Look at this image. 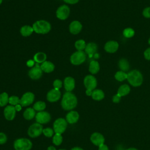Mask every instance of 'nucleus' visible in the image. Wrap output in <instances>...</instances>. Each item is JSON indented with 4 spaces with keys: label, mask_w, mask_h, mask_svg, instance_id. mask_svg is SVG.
I'll list each match as a JSON object with an SVG mask.
<instances>
[{
    "label": "nucleus",
    "mask_w": 150,
    "mask_h": 150,
    "mask_svg": "<svg viewBox=\"0 0 150 150\" xmlns=\"http://www.w3.org/2000/svg\"><path fill=\"white\" fill-rule=\"evenodd\" d=\"M77 104V100L74 94L67 91L63 96L61 105L65 110H71L74 108Z\"/></svg>",
    "instance_id": "obj_1"
},
{
    "label": "nucleus",
    "mask_w": 150,
    "mask_h": 150,
    "mask_svg": "<svg viewBox=\"0 0 150 150\" xmlns=\"http://www.w3.org/2000/svg\"><path fill=\"white\" fill-rule=\"evenodd\" d=\"M32 28L33 30L37 33L46 34L50 30L51 25L46 21L40 20L35 22L32 26Z\"/></svg>",
    "instance_id": "obj_2"
},
{
    "label": "nucleus",
    "mask_w": 150,
    "mask_h": 150,
    "mask_svg": "<svg viewBox=\"0 0 150 150\" xmlns=\"http://www.w3.org/2000/svg\"><path fill=\"white\" fill-rule=\"evenodd\" d=\"M127 80L132 86L138 87L142 84L143 78L139 71L134 70L127 74Z\"/></svg>",
    "instance_id": "obj_3"
},
{
    "label": "nucleus",
    "mask_w": 150,
    "mask_h": 150,
    "mask_svg": "<svg viewBox=\"0 0 150 150\" xmlns=\"http://www.w3.org/2000/svg\"><path fill=\"white\" fill-rule=\"evenodd\" d=\"M13 146L15 150H30L32 144L27 138H19L15 141Z\"/></svg>",
    "instance_id": "obj_4"
},
{
    "label": "nucleus",
    "mask_w": 150,
    "mask_h": 150,
    "mask_svg": "<svg viewBox=\"0 0 150 150\" xmlns=\"http://www.w3.org/2000/svg\"><path fill=\"white\" fill-rule=\"evenodd\" d=\"M67 125V122L66 120L60 118L57 119L53 124V129H54V132L56 134H62L63 133Z\"/></svg>",
    "instance_id": "obj_5"
},
{
    "label": "nucleus",
    "mask_w": 150,
    "mask_h": 150,
    "mask_svg": "<svg viewBox=\"0 0 150 150\" xmlns=\"http://www.w3.org/2000/svg\"><path fill=\"white\" fill-rule=\"evenodd\" d=\"M86 54L83 51H77L70 57V62L73 64L79 65L83 63L86 60Z\"/></svg>",
    "instance_id": "obj_6"
},
{
    "label": "nucleus",
    "mask_w": 150,
    "mask_h": 150,
    "mask_svg": "<svg viewBox=\"0 0 150 150\" xmlns=\"http://www.w3.org/2000/svg\"><path fill=\"white\" fill-rule=\"evenodd\" d=\"M43 129V127L38 122L35 123L30 126L28 131V134L30 137L35 138L42 133Z\"/></svg>",
    "instance_id": "obj_7"
},
{
    "label": "nucleus",
    "mask_w": 150,
    "mask_h": 150,
    "mask_svg": "<svg viewBox=\"0 0 150 150\" xmlns=\"http://www.w3.org/2000/svg\"><path fill=\"white\" fill-rule=\"evenodd\" d=\"M70 13L69 8L66 5H63L59 7L56 11V16L57 18L61 20H64L67 19Z\"/></svg>",
    "instance_id": "obj_8"
},
{
    "label": "nucleus",
    "mask_w": 150,
    "mask_h": 150,
    "mask_svg": "<svg viewBox=\"0 0 150 150\" xmlns=\"http://www.w3.org/2000/svg\"><path fill=\"white\" fill-rule=\"evenodd\" d=\"M34 98H35V96L32 93L27 92L25 93L20 99L19 104L22 107L28 106L31 104L33 102Z\"/></svg>",
    "instance_id": "obj_9"
},
{
    "label": "nucleus",
    "mask_w": 150,
    "mask_h": 150,
    "mask_svg": "<svg viewBox=\"0 0 150 150\" xmlns=\"http://www.w3.org/2000/svg\"><path fill=\"white\" fill-rule=\"evenodd\" d=\"M84 84L87 89L93 91L97 86V80L94 76L88 75L84 79Z\"/></svg>",
    "instance_id": "obj_10"
},
{
    "label": "nucleus",
    "mask_w": 150,
    "mask_h": 150,
    "mask_svg": "<svg viewBox=\"0 0 150 150\" xmlns=\"http://www.w3.org/2000/svg\"><path fill=\"white\" fill-rule=\"evenodd\" d=\"M36 121L37 122L42 124H46L50 120V115L46 111H39L36 114Z\"/></svg>",
    "instance_id": "obj_11"
},
{
    "label": "nucleus",
    "mask_w": 150,
    "mask_h": 150,
    "mask_svg": "<svg viewBox=\"0 0 150 150\" xmlns=\"http://www.w3.org/2000/svg\"><path fill=\"white\" fill-rule=\"evenodd\" d=\"M42 75V70L40 68V66L36 64L34 67H33L29 71V77L33 80H37L41 77Z\"/></svg>",
    "instance_id": "obj_12"
},
{
    "label": "nucleus",
    "mask_w": 150,
    "mask_h": 150,
    "mask_svg": "<svg viewBox=\"0 0 150 150\" xmlns=\"http://www.w3.org/2000/svg\"><path fill=\"white\" fill-rule=\"evenodd\" d=\"M61 93L59 90L53 88L50 90L47 94V100L50 102H56L59 100Z\"/></svg>",
    "instance_id": "obj_13"
},
{
    "label": "nucleus",
    "mask_w": 150,
    "mask_h": 150,
    "mask_svg": "<svg viewBox=\"0 0 150 150\" xmlns=\"http://www.w3.org/2000/svg\"><path fill=\"white\" fill-rule=\"evenodd\" d=\"M4 114L5 118L8 120H12L16 115V110L13 105H7L4 111Z\"/></svg>",
    "instance_id": "obj_14"
},
{
    "label": "nucleus",
    "mask_w": 150,
    "mask_h": 150,
    "mask_svg": "<svg viewBox=\"0 0 150 150\" xmlns=\"http://www.w3.org/2000/svg\"><path fill=\"white\" fill-rule=\"evenodd\" d=\"M90 140L93 144L99 146L100 145L104 144L105 139L102 134L98 132H94L91 135Z\"/></svg>",
    "instance_id": "obj_15"
},
{
    "label": "nucleus",
    "mask_w": 150,
    "mask_h": 150,
    "mask_svg": "<svg viewBox=\"0 0 150 150\" xmlns=\"http://www.w3.org/2000/svg\"><path fill=\"white\" fill-rule=\"evenodd\" d=\"M82 29V25L81 23L77 21H73L69 25L70 32L74 35L79 33Z\"/></svg>",
    "instance_id": "obj_16"
},
{
    "label": "nucleus",
    "mask_w": 150,
    "mask_h": 150,
    "mask_svg": "<svg viewBox=\"0 0 150 150\" xmlns=\"http://www.w3.org/2000/svg\"><path fill=\"white\" fill-rule=\"evenodd\" d=\"M64 87L67 91L70 92L75 87L74 79L71 77H67L64 80Z\"/></svg>",
    "instance_id": "obj_17"
},
{
    "label": "nucleus",
    "mask_w": 150,
    "mask_h": 150,
    "mask_svg": "<svg viewBox=\"0 0 150 150\" xmlns=\"http://www.w3.org/2000/svg\"><path fill=\"white\" fill-rule=\"evenodd\" d=\"M66 118L68 123L74 124L77 122L79 118V115L77 112L75 111H71L67 113Z\"/></svg>",
    "instance_id": "obj_18"
},
{
    "label": "nucleus",
    "mask_w": 150,
    "mask_h": 150,
    "mask_svg": "<svg viewBox=\"0 0 150 150\" xmlns=\"http://www.w3.org/2000/svg\"><path fill=\"white\" fill-rule=\"evenodd\" d=\"M118 48V44L115 41H109L105 45V50L109 53H114Z\"/></svg>",
    "instance_id": "obj_19"
},
{
    "label": "nucleus",
    "mask_w": 150,
    "mask_h": 150,
    "mask_svg": "<svg viewBox=\"0 0 150 150\" xmlns=\"http://www.w3.org/2000/svg\"><path fill=\"white\" fill-rule=\"evenodd\" d=\"M42 71L45 73H50L54 70V64L49 61H45L41 64L40 66Z\"/></svg>",
    "instance_id": "obj_20"
},
{
    "label": "nucleus",
    "mask_w": 150,
    "mask_h": 150,
    "mask_svg": "<svg viewBox=\"0 0 150 150\" xmlns=\"http://www.w3.org/2000/svg\"><path fill=\"white\" fill-rule=\"evenodd\" d=\"M97 46L94 43H88L85 48V52L87 54H88L89 57H91L97 51Z\"/></svg>",
    "instance_id": "obj_21"
},
{
    "label": "nucleus",
    "mask_w": 150,
    "mask_h": 150,
    "mask_svg": "<svg viewBox=\"0 0 150 150\" xmlns=\"http://www.w3.org/2000/svg\"><path fill=\"white\" fill-rule=\"evenodd\" d=\"M36 116L35 110L32 108H28L23 112V117L26 120H30Z\"/></svg>",
    "instance_id": "obj_22"
},
{
    "label": "nucleus",
    "mask_w": 150,
    "mask_h": 150,
    "mask_svg": "<svg viewBox=\"0 0 150 150\" xmlns=\"http://www.w3.org/2000/svg\"><path fill=\"white\" fill-rule=\"evenodd\" d=\"M130 91V87L127 84H123L120 87L118 90L117 94L122 97L127 95Z\"/></svg>",
    "instance_id": "obj_23"
},
{
    "label": "nucleus",
    "mask_w": 150,
    "mask_h": 150,
    "mask_svg": "<svg viewBox=\"0 0 150 150\" xmlns=\"http://www.w3.org/2000/svg\"><path fill=\"white\" fill-rule=\"evenodd\" d=\"M33 31V28L29 25H25L22 26L20 30L21 35L23 36H28L30 35Z\"/></svg>",
    "instance_id": "obj_24"
},
{
    "label": "nucleus",
    "mask_w": 150,
    "mask_h": 150,
    "mask_svg": "<svg viewBox=\"0 0 150 150\" xmlns=\"http://www.w3.org/2000/svg\"><path fill=\"white\" fill-rule=\"evenodd\" d=\"M91 97L93 99L99 101L104 98V92L101 90H94V91H93Z\"/></svg>",
    "instance_id": "obj_25"
},
{
    "label": "nucleus",
    "mask_w": 150,
    "mask_h": 150,
    "mask_svg": "<svg viewBox=\"0 0 150 150\" xmlns=\"http://www.w3.org/2000/svg\"><path fill=\"white\" fill-rule=\"evenodd\" d=\"M34 60L37 63H42L46 59V55L43 52H38L34 56Z\"/></svg>",
    "instance_id": "obj_26"
},
{
    "label": "nucleus",
    "mask_w": 150,
    "mask_h": 150,
    "mask_svg": "<svg viewBox=\"0 0 150 150\" xmlns=\"http://www.w3.org/2000/svg\"><path fill=\"white\" fill-rule=\"evenodd\" d=\"M100 69L99 64L97 61L93 60L90 62V66H89V71L92 74H96L97 73Z\"/></svg>",
    "instance_id": "obj_27"
},
{
    "label": "nucleus",
    "mask_w": 150,
    "mask_h": 150,
    "mask_svg": "<svg viewBox=\"0 0 150 150\" xmlns=\"http://www.w3.org/2000/svg\"><path fill=\"white\" fill-rule=\"evenodd\" d=\"M9 103V97L6 93H2L0 94V107L5 106Z\"/></svg>",
    "instance_id": "obj_28"
},
{
    "label": "nucleus",
    "mask_w": 150,
    "mask_h": 150,
    "mask_svg": "<svg viewBox=\"0 0 150 150\" xmlns=\"http://www.w3.org/2000/svg\"><path fill=\"white\" fill-rule=\"evenodd\" d=\"M75 47L78 51H83V50L85 49L86 45L84 40L82 39L78 40L75 42Z\"/></svg>",
    "instance_id": "obj_29"
},
{
    "label": "nucleus",
    "mask_w": 150,
    "mask_h": 150,
    "mask_svg": "<svg viewBox=\"0 0 150 150\" xmlns=\"http://www.w3.org/2000/svg\"><path fill=\"white\" fill-rule=\"evenodd\" d=\"M119 67L122 71H127L129 69V64L127 60L122 59L119 61Z\"/></svg>",
    "instance_id": "obj_30"
},
{
    "label": "nucleus",
    "mask_w": 150,
    "mask_h": 150,
    "mask_svg": "<svg viewBox=\"0 0 150 150\" xmlns=\"http://www.w3.org/2000/svg\"><path fill=\"white\" fill-rule=\"evenodd\" d=\"M46 108V104L43 101H38L33 105V109L36 111H42Z\"/></svg>",
    "instance_id": "obj_31"
},
{
    "label": "nucleus",
    "mask_w": 150,
    "mask_h": 150,
    "mask_svg": "<svg viewBox=\"0 0 150 150\" xmlns=\"http://www.w3.org/2000/svg\"><path fill=\"white\" fill-rule=\"evenodd\" d=\"M115 78L118 81H124V80H125L126 79H127V74H126L125 73H124V71H118L115 74Z\"/></svg>",
    "instance_id": "obj_32"
},
{
    "label": "nucleus",
    "mask_w": 150,
    "mask_h": 150,
    "mask_svg": "<svg viewBox=\"0 0 150 150\" xmlns=\"http://www.w3.org/2000/svg\"><path fill=\"white\" fill-rule=\"evenodd\" d=\"M63 137L60 134H56L53 137V143L56 145H59L62 144Z\"/></svg>",
    "instance_id": "obj_33"
},
{
    "label": "nucleus",
    "mask_w": 150,
    "mask_h": 150,
    "mask_svg": "<svg viewBox=\"0 0 150 150\" xmlns=\"http://www.w3.org/2000/svg\"><path fill=\"white\" fill-rule=\"evenodd\" d=\"M9 103L12 105H16L20 103V99L18 97L13 96L9 97Z\"/></svg>",
    "instance_id": "obj_34"
},
{
    "label": "nucleus",
    "mask_w": 150,
    "mask_h": 150,
    "mask_svg": "<svg viewBox=\"0 0 150 150\" xmlns=\"http://www.w3.org/2000/svg\"><path fill=\"white\" fill-rule=\"evenodd\" d=\"M134 30L131 28H127L123 32V35L126 38H131L134 35Z\"/></svg>",
    "instance_id": "obj_35"
},
{
    "label": "nucleus",
    "mask_w": 150,
    "mask_h": 150,
    "mask_svg": "<svg viewBox=\"0 0 150 150\" xmlns=\"http://www.w3.org/2000/svg\"><path fill=\"white\" fill-rule=\"evenodd\" d=\"M42 132L43 133V134L46 137H51L53 135L54 131L52 128H45V129H43V132Z\"/></svg>",
    "instance_id": "obj_36"
},
{
    "label": "nucleus",
    "mask_w": 150,
    "mask_h": 150,
    "mask_svg": "<svg viewBox=\"0 0 150 150\" xmlns=\"http://www.w3.org/2000/svg\"><path fill=\"white\" fill-rule=\"evenodd\" d=\"M54 88H56L59 90L62 87V81L59 79H56L53 82Z\"/></svg>",
    "instance_id": "obj_37"
},
{
    "label": "nucleus",
    "mask_w": 150,
    "mask_h": 150,
    "mask_svg": "<svg viewBox=\"0 0 150 150\" xmlns=\"http://www.w3.org/2000/svg\"><path fill=\"white\" fill-rule=\"evenodd\" d=\"M6 141H7L6 135L3 132H0V144H5L6 142Z\"/></svg>",
    "instance_id": "obj_38"
},
{
    "label": "nucleus",
    "mask_w": 150,
    "mask_h": 150,
    "mask_svg": "<svg viewBox=\"0 0 150 150\" xmlns=\"http://www.w3.org/2000/svg\"><path fill=\"white\" fill-rule=\"evenodd\" d=\"M143 15L146 18H150V7H147L143 11Z\"/></svg>",
    "instance_id": "obj_39"
},
{
    "label": "nucleus",
    "mask_w": 150,
    "mask_h": 150,
    "mask_svg": "<svg viewBox=\"0 0 150 150\" xmlns=\"http://www.w3.org/2000/svg\"><path fill=\"white\" fill-rule=\"evenodd\" d=\"M144 57L147 60H150V47L144 52Z\"/></svg>",
    "instance_id": "obj_40"
},
{
    "label": "nucleus",
    "mask_w": 150,
    "mask_h": 150,
    "mask_svg": "<svg viewBox=\"0 0 150 150\" xmlns=\"http://www.w3.org/2000/svg\"><path fill=\"white\" fill-rule=\"evenodd\" d=\"M121 96H120L118 94H117L116 95L114 96L113 97H112V101L114 103H119V101H120V99H121Z\"/></svg>",
    "instance_id": "obj_41"
},
{
    "label": "nucleus",
    "mask_w": 150,
    "mask_h": 150,
    "mask_svg": "<svg viewBox=\"0 0 150 150\" xmlns=\"http://www.w3.org/2000/svg\"><path fill=\"white\" fill-rule=\"evenodd\" d=\"M98 147V150H108V146L104 144L100 145Z\"/></svg>",
    "instance_id": "obj_42"
},
{
    "label": "nucleus",
    "mask_w": 150,
    "mask_h": 150,
    "mask_svg": "<svg viewBox=\"0 0 150 150\" xmlns=\"http://www.w3.org/2000/svg\"><path fill=\"white\" fill-rule=\"evenodd\" d=\"M65 2L70 4H75L79 2V0H63Z\"/></svg>",
    "instance_id": "obj_43"
},
{
    "label": "nucleus",
    "mask_w": 150,
    "mask_h": 150,
    "mask_svg": "<svg viewBox=\"0 0 150 150\" xmlns=\"http://www.w3.org/2000/svg\"><path fill=\"white\" fill-rule=\"evenodd\" d=\"M27 66H28V67H32L34 64H35V62H34V61H33V60H28V62H27Z\"/></svg>",
    "instance_id": "obj_44"
},
{
    "label": "nucleus",
    "mask_w": 150,
    "mask_h": 150,
    "mask_svg": "<svg viewBox=\"0 0 150 150\" xmlns=\"http://www.w3.org/2000/svg\"><path fill=\"white\" fill-rule=\"evenodd\" d=\"M15 108L16 111H20L21 110V109H22V105L20 104H17V105H16L15 106Z\"/></svg>",
    "instance_id": "obj_45"
},
{
    "label": "nucleus",
    "mask_w": 150,
    "mask_h": 150,
    "mask_svg": "<svg viewBox=\"0 0 150 150\" xmlns=\"http://www.w3.org/2000/svg\"><path fill=\"white\" fill-rule=\"evenodd\" d=\"M92 93H93V91L92 90H88L87 89L86 91V94L87 95V96H91L92 94Z\"/></svg>",
    "instance_id": "obj_46"
},
{
    "label": "nucleus",
    "mask_w": 150,
    "mask_h": 150,
    "mask_svg": "<svg viewBox=\"0 0 150 150\" xmlns=\"http://www.w3.org/2000/svg\"><path fill=\"white\" fill-rule=\"evenodd\" d=\"M47 150H56V148H55L54 146H50L49 147H48Z\"/></svg>",
    "instance_id": "obj_47"
},
{
    "label": "nucleus",
    "mask_w": 150,
    "mask_h": 150,
    "mask_svg": "<svg viewBox=\"0 0 150 150\" xmlns=\"http://www.w3.org/2000/svg\"><path fill=\"white\" fill-rule=\"evenodd\" d=\"M71 150H83V149L80 147H74L72 148Z\"/></svg>",
    "instance_id": "obj_48"
},
{
    "label": "nucleus",
    "mask_w": 150,
    "mask_h": 150,
    "mask_svg": "<svg viewBox=\"0 0 150 150\" xmlns=\"http://www.w3.org/2000/svg\"><path fill=\"white\" fill-rule=\"evenodd\" d=\"M126 150H138V149L135 148H128V149H127Z\"/></svg>",
    "instance_id": "obj_49"
},
{
    "label": "nucleus",
    "mask_w": 150,
    "mask_h": 150,
    "mask_svg": "<svg viewBox=\"0 0 150 150\" xmlns=\"http://www.w3.org/2000/svg\"><path fill=\"white\" fill-rule=\"evenodd\" d=\"M148 43H149V44L150 45V38H149V40H148Z\"/></svg>",
    "instance_id": "obj_50"
},
{
    "label": "nucleus",
    "mask_w": 150,
    "mask_h": 150,
    "mask_svg": "<svg viewBox=\"0 0 150 150\" xmlns=\"http://www.w3.org/2000/svg\"><path fill=\"white\" fill-rule=\"evenodd\" d=\"M2 0H0V4L2 3Z\"/></svg>",
    "instance_id": "obj_51"
},
{
    "label": "nucleus",
    "mask_w": 150,
    "mask_h": 150,
    "mask_svg": "<svg viewBox=\"0 0 150 150\" xmlns=\"http://www.w3.org/2000/svg\"><path fill=\"white\" fill-rule=\"evenodd\" d=\"M59 150H66V149H59Z\"/></svg>",
    "instance_id": "obj_52"
}]
</instances>
